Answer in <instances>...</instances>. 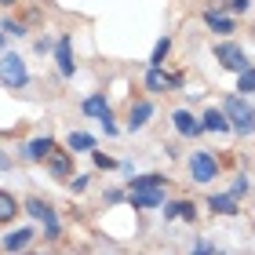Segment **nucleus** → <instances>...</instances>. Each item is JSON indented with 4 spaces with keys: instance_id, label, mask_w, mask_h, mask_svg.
<instances>
[{
    "instance_id": "nucleus-18",
    "label": "nucleus",
    "mask_w": 255,
    "mask_h": 255,
    "mask_svg": "<svg viewBox=\"0 0 255 255\" xmlns=\"http://www.w3.org/2000/svg\"><path fill=\"white\" fill-rule=\"evenodd\" d=\"M164 175L160 171H146V175H135V179H128V193L131 190H164Z\"/></svg>"
},
{
    "instance_id": "nucleus-7",
    "label": "nucleus",
    "mask_w": 255,
    "mask_h": 255,
    "mask_svg": "<svg viewBox=\"0 0 255 255\" xmlns=\"http://www.w3.org/2000/svg\"><path fill=\"white\" fill-rule=\"evenodd\" d=\"M153 102L149 99H135L131 106H128V131H142V128L153 121Z\"/></svg>"
},
{
    "instance_id": "nucleus-10",
    "label": "nucleus",
    "mask_w": 255,
    "mask_h": 255,
    "mask_svg": "<svg viewBox=\"0 0 255 255\" xmlns=\"http://www.w3.org/2000/svg\"><path fill=\"white\" fill-rule=\"evenodd\" d=\"M128 204L138 208V212H149V208H164V190H131V193H128Z\"/></svg>"
},
{
    "instance_id": "nucleus-17",
    "label": "nucleus",
    "mask_w": 255,
    "mask_h": 255,
    "mask_svg": "<svg viewBox=\"0 0 255 255\" xmlns=\"http://www.w3.org/2000/svg\"><path fill=\"white\" fill-rule=\"evenodd\" d=\"M201 128H204V131H212V135H226L230 131V121H226V113L219 110V106H212L201 117Z\"/></svg>"
},
{
    "instance_id": "nucleus-11",
    "label": "nucleus",
    "mask_w": 255,
    "mask_h": 255,
    "mask_svg": "<svg viewBox=\"0 0 255 255\" xmlns=\"http://www.w3.org/2000/svg\"><path fill=\"white\" fill-rule=\"evenodd\" d=\"M33 237H37V230L33 226H18V230H7L4 234V252H26L29 245H33Z\"/></svg>"
},
{
    "instance_id": "nucleus-28",
    "label": "nucleus",
    "mask_w": 255,
    "mask_h": 255,
    "mask_svg": "<svg viewBox=\"0 0 255 255\" xmlns=\"http://www.w3.org/2000/svg\"><path fill=\"white\" fill-rule=\"evenodd\" d=\"M88 179H91V175H73V179H66V186L73 190V193H84V190H88Z\"/></svg>"
},
{
    "instance_id": "nucleus-8",
    "label": "nucleus",
    "mask_w": 255,
    "mask_h": 255,
    "mask_svg": "<svg viewBox=\"0 0 255 255\" xmlns=\"http://www.w3.org/2000/svg\"><path fill=\"white\" fill-rule=\"evenodd\" d=\"M44 164H48V171H51L55 179H73V157H69V149H59V146H55Z\"/></svg>"
},
{
    "instance_id": "nucleus-36",
    "label": "nucleus",
    "mask_w": 255,
    "mask_h": 255,
    "mask_svg": "<svg viewBox=\"0 0 255 255\" xmlns=\"http://www.w3.org/2000/svg\"><path fill=\"white\" fill-rule=\"evenodd\" d=\"M29 255H40V252H29Z\"/></svg>"
},
{
    "instance_id": "nucleus-30",
    "label": "nucleus",
    "mask_w": 255,
    "mask_h": 255,
    "mask_svg": "<svg viewBox=\"0 0 255 255\" xmlns=\"http://www.w3.org/2000/svg\"><path fill=\"white\" fill-rule=\"evenodd\" d=\"M190 255H215V252H212V245H208V241L201 237V241L193 245V252H190Z\"/></svg>"
},
{
    "instance_id": "nucleus-1",
    "label": "nucleus",
    "mask_w": 255,
    "mask_h": 255,
    "mask_svg": "<svg viewBox=\"0 0 255 255\" xmlns=\"http://www.w3.org/2000/svg\"><path fill=\"white\" fill-rule=\"evenodd\" d=\"M0 84L11 88V91H26L33 84L29 77V66L18 51H0Z\"/></svg>"
},
{
    "instance_id": "nucleus-15",
    "label": "nucleus",
    "mask_w": 255,
    "mask_h": 255,
    "mask_svg": "<svg viewBox=\"0 0 255 255\" xmlns=\"http://www.w3.org/2000/svg\"><path fill=\"white\" fill-rule=\"evenodd\" d=\"M55 149V142H51V135H40V138H33V142H26V149H22V157L26 160H48V153Z\"/></svg>"
},
{
    "instance_id": "nucleus-29",
    "label": "nucleus",
    "mask_w": 255,
    "mask_h": 255,
    "mask_svg": "<svg viewBox=\"0 0 255 255\" xmlns=\"http://www.w3.org/2000/svg\"><path fill=\"white\" fill-rule=\"evenodd\" d=\"M102 201H106V204H121L124 201V190H106V193H102Z\"/></svg>"
},
{
    "instance_id": "nucleus-12",
    "label": "nucleus",
    "mask_w": 255,
    "mask_h": 255,
    "mask_svg": "<svg viewBox=\"0 0 255 255\" xmlns=\"http://www.w3.org/2000/svg\"><path fill=\"white\" fill-rule=\"evenodd\" d=\"M22 212H26V215H33V219H40L44 226H48V223H59V212H55V208H51L48 201H44V197H26Z\"/></svg>"
},
{
    "instance_id": "nucleus-32",
    "label": "nucleus",
    "mask_w": 255,
    "mask_h": 255,
    "mask_svg": "<svg viewBox=\"0 0 255 255\" xmlns=\"http://www.w3.org/2000/svg\"><path fill=\"white\" fill-rule=\"evenodd\" d=\"M51 48H55V44H51L48 37H40V40H37V55H48Z\"/></svg>"
},
{
    "instance_id": "nucleus-2",
    "label": "nucleus",
    "mask_w": 255,
    "mask_h": 255,
    "mask_svg": "<svg viewBox=\"0 0 255 255\" xmlns=\"http://www.w3.org/2000/svg\"><path fill=\"white\" fill-rule=\"evenodd\" d=\"M223 113H226V121H230V131H237V135H252L255 131V106H252L248 99L226 95L223 99Z\"/></svg>"
},
{
    "instance_id": "nucleus-13",
    "label": "nucleus",
    "mask_w": 255,
    "mask_h": 255,
    "mask_svg": "<svg viewBox=\"0 0 255 255\" xmlns=\"http://www.w3.org/2000/svg\"><path fill=\"white\" fill-rule=\"evenodd\" d=\"M204 26L212 29V33H219V37H226V33H234V29H237V26H234V18H230L223 7H208V11H204Z\"/></svg>"
},
{
    "instance_id": "nucleus-9",
    "label": "nucleus",
    "mask_w": 255,
    "mask_h": 255,
    "mask_svg": "<svg viewBox=\"0 0 255 255\" xmlns=\"http://www.w3.org/2000/svg\"><path fill=\"white\" fill-rule=\"evenodd\" d=\"M171 124H175V131H179L182 138H197V135H204L201 117H193L190 110H175V113H171Z\"/></svg>"
},
{
    "instance_id": "nucleus-27",
    "label": "nucleus",
    "mask_w": 255,
    "mask_h": 255,
    "mask_svg": "<svg viewBox=\"0 0 255 255\" xmlns=\"http://www.w3.org/2000/svg\"><path fill=\"white\" fill-rule=\"evenodd\" d=\"M248 190H252V179H248V175H237V179H234V186H230V197L237 201V197H245Z\"/></svg>"
},
{
    "instance_id": "nucleus-31",
    "label": "nucleus",
    "mask_w": 255,
    "mask_h": 255,
    "mask_svg": "<svg viewBox=\"0 0 255 255\" xmlns=\"http://www.w3.org/2000/svg\"><path fill=\"white\" fill-rule=\"evenodd\" d=\"M99 124H102V131H106V135H117V131H121V128L113 124V113H110V117H102Z\"/></svg>"
},
{
    "instance_id": "nucleus-26",
    "label": "nucleus",
    "mask_w": 255,
    "mask_h": 255,
    "mask_svg": "<svg viewBox=\"0 0 255 255\" xmlns=\"http://www.w3.org/2000/svg\"><path fill=\"white\" fill-rule=\"evenodd\" d=\"M223 11H226L230 18H234V15H245V11H252V0H226Z\"/></svg>"
},
{
    "instance_id": "nucleus-20",
    "label": "nucleus",
    "mask_w": 255,
    "mask_h": 255,
    "mask_svg": "<svg viewBox=\"0 0 255 255\" xmlns=\"http://www.w3.org/2000/svg\"><path fill=\"white\" fill-rule=\"evenodd\" d=\"M18 197L15 193H7V190H0V226H7V223H15L18 219Z\"/></svg>"
},
{
    "instance_id": "nucleus-19",
    "label": "nucleus",
    "mask_w": 255,
    "mask_h": 255,
    "mask_svg": "<svg viewBox=\"0 0 255 255\" xmlns=\"http://www.w3.org/2000/svg\"><path fill=\"white\" fill-rule=\"evenodd\" d=\"M99 142H95V135H88V131H69L66 135V149L69 153H91Z\"/></svg>"
},
{
    "instance_id": "nucleus-35",
    "label": "nucleus",
    "mask_w": 255,
    "mask_h": 255,
    "mask_svg": "<svg viewBox=\"0 0 255 255\" xmlns=\"http://www.w3.org/2000/svg\"><path fill=\"white\" fill-rule=\"evenodd\" d=\"M4 44H7V37H4V33H0V48H4Z\"/></svg>"
},
{
    "instance_id": "nucleus-24",
    "label": "nucleus",
    "mask_w": 255,
    "mask_h": 255,
    "mask_svg": "<svg viewBox=\"0 0 255 255\" xmlns=\"http://www.w3.org/2000/svg\"><path fill=\"white\" fill-rule=\"evenodd\" d=\"M91 160H95L99 171H113V168H117V160H113L110 153H102V149H91Z\"/></svg>"
},
{
    "instance_id": "nucleus-25",
    "label": "nucleus",
    "mask_w": 255,
    "mask_h": 255,
    "mask_svg": "<svg viewBox=\"0 0 255 255\" xmlns=\"http://www.w3.org/2000/svg\"><path fill=\"white\" fill-rule=\"evenodd\" d=\"M0 29H4V37H26V22H15V18H4Z\"/></svg>"
},
{
    "instance_id": "nucleus-21",
    "label": "nucleus",
    "mask_w": 255,
    "mask_h": 255,
    "mask_svg": "<svg viewBox=\"0 0 255 255\" xmlns=\"http://www.w3.org/2000/svg\"><path fill=\"white\" fill-rule=\"evenodd\" d=\"M208 208H212L215 215H237V212H241L237 201H234L230 193H212V197H208Z\"/></svg>"
},
{
    "instance_id": "nucleus-34",
    "label": "nucleus",
    "mask_w": 255,
    "mask_h": 255,
    "mask_svg": "<svg viewBox=\"0 0 255 255\" xmlns=\"http://www.w3.org/2000/svg\"><path fill=\"white\" fill-rule=\"evenodd\" d=\"M0 7H18V0H0Z\"/></svg>"
},
{
    "instance_id": "nucleus-22",
    "label": "nucleus",
    "mask_w": 255,
    "mask_h": 255,
    "mask_svg": "<svg viewBox=\"0 0 255 255\" xmlns=\"http://www.w3.org/2000/svg\"><path fill=\"white\" fill-rule=\"evenodd\" d=\"M168 55H171V37H160L153 44V55H149V69H164Z\"/></svg>"
},
{
    "instance_id": "nucleus-23",
    "label": "nucleus",
    "mask_w": 255,
    "mask_h": 255,
    "mask_svg": "<svg viewBox=\"0 0 255 255\" xmlns=\"http://www.w3.org/2000/svg\"><path fill=\"white\" fill-rule=\"evenodd\" d=\"M237 95H255V66H248L245 73H237Z\"/></svg>"
},
{
    "instance_id": "nucleus-3",
    "label": "nucleus",
    "mask_w": 255,
    "mask_h": 255,
    "mask_svg": "<svg viewBox=\"0 0 255 255\" xmlns=\"http://www.w3.org/2000/svg\"><path fill=\"white\" fill-rule=\"evenodd\" d=\"M186 168H190V179L197 186H208V182L219 179V160H215L212 149H193L186 157Z\"/></svg>"
},
{
    "instance_id": "nucleus-16",
    "label": "nucleus",
    "mask_w": 255,
    "mask_h": 255,
    "mask_svg": "<svg viewBox=\"0 0 255 255\" xmlns=\"http://www.w3.org/2000/svg\"><path fill=\"white\" fill-rule=\"evenodd\" d=\"M164 219H182V223H193V219H197V204H193V201H164Z\"/></svg>"
},
{
    "instance_id": "nucleus-4",
    "label": "nucleus",
    "mask_w": 255,
    "mask_h": 255,
    "mask_svg": "<svg viewBox=\"0 0 255 255\" xmlns=\"http://www.w3.org/2000/svg\"><path fill=\"white\" fill-rule=\"evenodd\" d=\"M215 59H219L223 69H230V73H245L248 69V55H245V48H241L237 40H219L215 44Z\"/></svg>"
},
{
    "instance_id": "nucleus-33",
    "label": "nucleus",
    "mask_w": 255,
    "mask_h": 255,
    "mask_svg": "<svg viewBox=\"0 0 255 255\" xmlns=\"http://www.w3.org/2000/svg\"><path fill=\"white\" fill-rule=\"evenodd\" d=\"M7 168H11V157L4 153V149H0V171H7Z\"/></svg>"
},
{
    "instance_id": "nucleus-5",
    "label": "nucleus",
    "mask_w": 255,
    "mask_h": 255,
    "mask_svg": "<svg viewBox=\"0 0 255 255\" xmlns=\"http://www.w3.org/2000/svg\"><path fill=\"white\" fill-rule=\"evenodd\" d=\"M55 62H59V73H62V80H73V77H77L73 37H69V33H59V40H55Z\"/></svg>"
},
{
    "instance_id": "nucleus-14",
    "label": "nucleus",
    "mask_w": 255,
    "mask_h": 255,
    "mask_svg": "<svg viewBox=\"0 0 255 255\" xmlns=\"http://www.w3.org/2000/svg\"><path fill=\"white\" fill-rule=\"evenodd\" d=\"M80 110H84V117H110V99H106V91H95V95H88L84 102H80Z\"/></svg>"
},
{
    "instance_id": "nucleus-6",
    "label": "nucleus",
    "mask_w": 255,
    "mask_h": 255,
    "mask_svg": "<svg viewBox=\"0 0 255 255\" xmlns=\"http://www.w3.org/2000/svg\"><path fill=\"white\" fill-rule=\"evenodd\" d=\"M171 88H182V77L164 73V69H146V91L149 95H168Z\"/></svg>"
}]
</instances>
